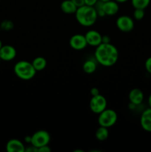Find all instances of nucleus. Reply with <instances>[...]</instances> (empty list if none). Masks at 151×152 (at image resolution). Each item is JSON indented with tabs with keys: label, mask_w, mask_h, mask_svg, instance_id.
Returning a JSON list of instances; mask_svg holds the SVG:
<instances>
[{
	"label": "nucleus",
	"mask_w": 151,
	"mask_h": 152,
	"mask_svg": "<svg viewBox=\"0 0 151 152\" xmlns=\"http://www.w3.org/2000/svg\"><path fill=\"white\" fill-rule=\"evenodd\" d=\"M95 59L98 63L105 67L115 65L118 59V50L111 43H101L96 48L94 53Z\"/></svg>",
	"instance_id": "nucleus-1"
},
{
	"label": "nucleus",
	"mask_w": 151,
	"mask_h": 152,
	"mask_svg": "<svg viewBox=\"0 0 151 152\" xmlns=\"http://www.w3.org/2000/svg\"><path fill=\"white\" fill-rule=\"evenodd\" d=\"M75 15L78 23L84 27H90L93 25L99 17L95 7L87 4L78 7Z\"/></svg>",
	"instance_id": "nucleus-2"
},
{
	"label": "nucleus",
	"mask_w": 151,
	"mask_h": 152,
	"mask_svg": "<svg viewBox=\"0 0 151 152\" xmlns=\"http://www.w3.org/2000/svg\"><path fill=\"white\" fill-rule=\"evenodd\" d=\"M13 71L17 77L22 80H30L35 77L37 71L32 62L21 60L16 62L13 67Z\"/></svg>",
	"instance_id": "nucleus-3"
},
{
	"label": "nucleus",
	"mask_w": 151,
	"mask_h": 152,
	"mask_svg": "<svg viewBox=\"0 0 151 152\" xmlns=\"http://www.w3.org/2000/svg\"><path fill=\"white\" fill-rule=\"evenodd\" d=\"M118 120V114L113 109L106 108L102 112L99 114L98 123L99 126L106 128H110L116 123Z\"/></svg>",
	"instance_id": "nucleus-4"
},
{
	"label": "nucleus",
	"mask_w": 151,
	"mask_h": 152,
	"mask_svg": "<svg viewBox=\"0 0 151 152\" xmlns=\"http://www.w3.org/2000/svg\"><path fill=\"white\" fill-rule=\"evenodd\" d=\"M50 135L47 131L39 130L36 132L31 135L30 144L37 148L50 143Z\"/></svg>",
	"instance_id": "nucleus-5"
},
{
	"label": "nucleus",
	"mask_w": 151,
	"mask_h": 152,
	"mask_svg": "<svg viewBox=\"0 0 151 152\" xmlns=\"http://www.w3.org/2000/svg\"><path fill=\"white\" fill-rule=\"evenodd\" d=\"M107 105V99L100 94L96 96H93L90 100V109L94 114H100L106 109Z\"/></svg>",
	"instance_id": "nucleus-6"
},
{
	"label": "nucleus",
	"mask_w": 151,
	"mask_h": 152,
	"mask_svg": "<svg viewBox=\"0 0 151 152\" xmlns=\"http://www.w3.org/2000/svg\"><path fill=\"white\" fill-rule=\"evenodd\" d=\"M115 24L118 29L122 32H130L134 28V21L127 15H123L117 18Z\"/></svg>",
	"instance_id": "nucleus-7"
},
{
	"label": "nucleus",
	"mask_w": 151,
	"mask_h": 152,
	"mask_svg": "<svg viewBox=\"0 0 151 152\" xmlns=\"http://www.w3.org/2000/svg\"><path fill=\"white\" fill-rule=\"evenodd\" d=\"M87 45L96 48L102 43V35L96 30H89L84 34Z\"/></svg>",
	"instance_id": "nucleus-8"
},
{
	"label": "nucleus",
	"mask_w": 151,
	"mask_h": 152,
	"mask_svg": "<svg viewBox=\"0 0 151 152\" xmlns=\"http://www.w3.org/2000/svg\"><path fill=\"white\" fill-rule=\"evenodd\" d=\"M70 46L76 50H81L87 46L84 35L76 34L73 35L69 40Z\"/></svg>",
	"instance_id": "nucleus-9"
},
{
	"label": "nucleus",
	"mask_w": 151,
	"mask_h": 152,
	"mask_svg": "<svg viewBox=\"0 0 151 152\" xmlns=\"http://www.w3.org/2000/svg\"><path fill=\"white\" fill-rule=\"evenodd\" d=\"M17 52L16 48L10 45H5L0 49V59L3 61H11L16 58Z\"/></svg>",
	"instance_id": "nucleus-10"
},
{
	"label": "nucleus",
	"mask_w": 151,
	"mask_h": 152,
	"mask_svg": "<svg viewBox=\"0 0 151 152\" xmlns=\"http://www.w3.org/2000/svg\"><path fill=\"white\" fill-rule=\"evenodd\" d=\"M102 10L105 16H114L118 13L119 10L118 3L115 0H110L106 2H103Z\"/></svg>",
	"instance_id": "nucleus-11"
},
{
	"label": "nucleus",
	"mask_w": 151,
	"mask_h": 152,
	"mask_svg": "<svg viewBox=\"0 0 151 152\" xmlns=\"http://www.w3.org/2000/svg\"><path fill=\"white\" fill-rule=\"evenodd\" d=\"M7 152H25V146L23 142L18 139H10L6 144Z\"/></svg>",
	"instance_id": "nucleus-12"
},
{
	"label": "nucleus",
	"mask_w": 151,
	"mask_h": 152,
	"mask_svg": "<svg viewBox=\"0 0 151 152\" xmlns=\"http://www.w3.org/2000/svg\"><path fill=\"white\" fill-rule=\"evenodd\" d=\"M140 124L142 129L147 132H151V108L144 110L140 118Z\"/></svg>",
	"instance_id": "nucleus-13"
},
{
	"label": "nucleus",
	"mask_w": 151,
	"mask_h": 152,
	"mask_svg": "<svg viewBox=\"0 0 151 152\" xmlns=\"http://www.w3.org/2000/svg\"><path fill=\"white\" fill-rule=\"evenodd\" d=\"M128 98L131 105H140L144 100V93L141 89L133 88L129 93Z\"/></svg>",
	"instance_id": "nucleus-14"
},
{
	"label": "nucleus",
	"mask_w": 151,
	"mask_h": 152,
	"mask_svg": "<svg viewBox=\"0 0 151 152\" xmlns=\"http://www.w3.org/2000/svg\"><path fill=\"white\" fill-rule=\"evenodd\" d=\"M60 7L62 11L67 14H73L78 8L72 0H64L61 3Z\"/></svg>",
	"instance_id": "nucleus-15"
},
{
	"label": "nucleus",
	"mask_w": 151,
	"mask_h": 152,
	"mask_svg": "<svg viewBox=\"0 0 151 152\" xmlns=\"http://www.w3.org/2000/svg\"><path fill=\"white\" fill-rule=\"evenodd\" d=\"M97 61L95 59H87L85 62L83 63L82 65V69L86 74H93L94 73L95 71H96V68H97Z\"/></svg>",
	"instance_id": "nucleus-16"
},
{
	"label": "nucleus",
	"mask_w": 151,
	"mask_h": 152,
	"mask_svg": "<svg viewBox=\"0 0 151 152\" xmlns=\"http://www.w3.org/2000/svg\"><path fill=\"white\" fill-rule=\"evenodd\" d=\"M32 64L36 71H41L45 69L47 62L43 56H37L32 61Z\"/></svg>",
	"instance_id": "nucleus-17"
},
{
	"label": "nucleus",
	"mask_w": 151,
	"mask_h": 152,
	"mask_svg": "<svg viewBox=\"0 0 151 152\" xmlns=\"http://www.w3.org/2000/svg\"><path fill=\"white\" fill-rule=\"evenodd\" d=\"M96 138L97 140L101 141H105L108 138L109 136V131H108V128L104 127V126H99L97 130L96 131V134H95Z\"/></svg>",
	"instance_id": "nucleus-18"
},
{
	"label": "nucleus",
	"mask_w": 151,
	"mask_h": 152,
	"mask_svg": "<svg viewBox=\"0 0 151 152\" xmlns=\"http://www.w3.org/2000/svg\"><path fill=\"white\" fill-rule=\"evenodd\" d=\"M150 0H131L132 6L134 9H146L149 6Z\"/></svg>",
	"instance_id": "nucleus-19"
},
{
	"label": "nucleus",
	"mask_w": 151,
	"mask_h": 152,
	"mask_svg": "<svg viewBox=\"0 0 151 152\" xmlns=\"http://www.w3.org/2000/svg\"><path fill=\"white\" fill-rule=\"evenodd\" d=\"M145 12L144 9H135L133 11V17L136 20H142L144 18Z\"/></svg>",
	"instance_id": "nucleus-20"
},
{
	"label": "nucleus",
	"mask_w": 151,
	"mask_h": 152,
	"mask_svg": "<svg viewBox=\"0 0 151 152\" xmlns=\"http://www.w3.org/2000/svg\"><path fill=\"white\" fill-rule=\"evenodd\" d=\"M13 28V24L11 21L5 20L3 21L1 24V28L4 31H9Z\"/></svg>",
	"instance_id": "nucleus-21"
},
{
	"label": "nucleus",
	"mask_w": 151,
	"mask_h": 152,
	"mask_svg": "<svg viewBox=\"0 0 151 152\" xmlns=\"http://www.w3.org/2000/svg\"><path fill=\"white\" fill-rule=\"evenodd\" d=\"M144 67L146 71H147L150 74H151V56L146 59L144 63Z\"/></svg>",
	"instance_id": "nucleus-22"
},
{
	"label": "nucleus",
	"mask_w": 151,
	"mask_h": 152,
	"mask_svg": "<svg viewBox=\"0 0 151 152\" xmlns=\"http://www.w3.org/2000/svg\"><path fill=\"white\" fill-rule=\"evenodd\" d=\"M51 151V148L49 147L48 145H44L38 148V152H50Z\"/></svg>",
	"instance_id": "nucleus-23"
},
{
	"label": "nucleus",
	"mask_w": 151,
	"mask_h": 152,
	"mask_svg": "<svg viewBox=\"0 0 151 152\" xmlns=\"http://www.w3.org/2000/svg\"><path fill=\"white\" fill-rule=\"evenodd\" d=\"M25 152H38V148L30 144V145L28 146V148L25 147Z\"/></svg>",
	"instance_id": "nucleus-24"
},
{
	"label": "nucleus",
	"mask_w": 151,
	"mask_h": 152,
	"mask_svg": "<svg viewBox=\"0 0 151 152\" xmlns=\"http://www.w3.org/2000/svg\"><path fill=\"white\" fill-rule=\"evenodd\" d=\"M100 94V91H99V89L98 88H96V87H93L92 88L91 90H90V94H91V96H96V95L99 94Z\"/></svg>",
	"instance_id": "nucleus-25"
},
{
	"label": "nucleus",
	"mask_w": 151,
	"mask_h": 152,
	"mask_svg": "<svg viewBox=\"0 0 151 152\" xmlns=\"http://www.w3.org/2000/svg\"><path fill=\"white\" fill-rule=\"evenodd\" d=\"M72 1L73 2L76 4V6L77 7H81V6L85 4V3H84V0H72Z\"/></svg>",
	"instance_id": "nucleus-26"
},
{
	"label": "nucleus",
	"mask_w": 151,
	"mask_h": 152,
	"mask_svg": "<svg viewBox=\"0 0 151 152\" xmlns=\"http://www.w3.org/2000/svg\"><path fill=\"white\" fill-rule=\"evenodd\" d=\"M99 0H84V3L85 4L89 6H94L95 4H96Z\"/></svg>",
	"instance_id": "nucleus-27"
},
{
	"label": "nucleus",
	"mask_w": 151,
	"mask_h": 152,
	"mask_svg": "<svg viewBox=\"0 0 151 152\" xmlns=\"http://www.w3.org/2000/svg\"><path fill=\"white\" fill-rule=\"evenodd\" d=\"M110 39L108 36H102V43H110Z\"/></svg>",
	"instance_id": "nucleus-28"
},
{
	"label": "nucleus",
	"mask_w": 151,
	"mask_h": 152,
	"mask_svg": "<svg viewBox=\"0 0 151 152\" xmlns=\"http://www.w3.org/2000/svg\"><path fill=\"white\" fill-rule=\"evenodd\" d=\"M25 142H28V143L30 144V142H31V136L26 137L25 138Z\"/></svg>",
	"instance_id": "nucleus-29"
},
{
	"label": "nucleus",
	"mask_w": 151,
	"mask_h": 152,
	"mask_svg": "<svg viewBox=\"0 0 151 152\" xmlns=\"http://www.w3.org/2000/svg\"><path fill=\"white\" fill-rule=\"evenodd\" d=\"M148 105H149L150 108H151V94H150L149 97H148Z\"/></svg>",
	"instance_id": "nucleus-30"
},
{
	"label": "nucleus",
	"mask_w": 151,
	"mask_h": 152,
	"mask_svg": "<svg viewBox=\"0 0 151 152\" xmlns=\"http://www.w3.org/2000/svg\"><path fill=\"white\" fill-rule=\"evenodd\" d=\"M115 1H117L118 3H124V2H126L127 1H128V0H115Z\"/></svg>",
	"instance_id": "nucleus-31"
},
{
	"label": "nucleus",
	"mask_w": 151,
	"mask_h": 152,
	"mask_svg": "<svg viewBox=\"0 0 151 152\" xmlns=\"http://www.w3.org/2000/svg\"><path fill=\"white\" fill-rule=\"evenodd\" d=\"M2 46H3L2 42H1V40H0V49L1 48V47H2Z\"/></svg>",
	"instance_id": "nucleus-32"
},
{
	"label": "nucleus",
	"mask_w": 151,
	"mask_h": 152,
	"mask_svg": "<svg viewBox=\"0 0 151 152\" xmlns=\"http://www.w3.org/2000/svg\"><path fill=\"white\" fill-rule=\"evenodd\" d=\"M99 1H102V2H106V1H110V0H99Z\"/></svg>",
	"instance_id": "nucleus-33"
},
{
	"label": "nucleus",
	"mask_w": 151,
	"mask_h": 152,
	"mask_svg": "<svg viewBox=\"0 0 151 152\" xmlns=\"http://www.w3.org/2000/svg\"><path fill=\"white\" fill-rule=\"evenodd\" d=\"M0 62H1V59H0Z\"/></svg>",
	"instance_id": "nucleus-34"
}]
</instances>
